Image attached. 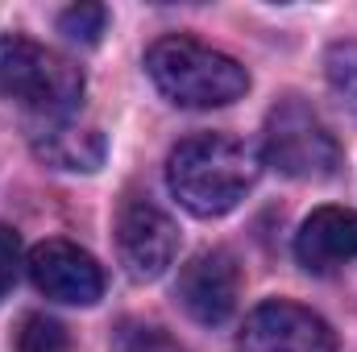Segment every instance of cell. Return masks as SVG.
Returning a JSON list of instances; mask_svg holds the SVG:
<instances>
[{
	"label": "cell",
	"mask_w": 357,
	"mask_h": 352,
	"mask_svg": "<svg viewBox=\"0 0 357 352\" xmlns=\"http://www.w3.org/2000/svg\"><path fill=\"white\" fill-rule=\"evenodd\" d=\"M116 352H183L178 340H171L162 328H146V323H125L116 332Z\"/></svg>",
	"instance_id": "7c38bea8"
},
{
	"label": "cell",
	"mask_w": 357,
	"mask_h": 352,
	"mask_svg": "<svg viewBox=\"0 0 357 352\" xmlns=\"http://www.w3.org/2000/svg\"><path fill=\"white\" fill-rule=\"evenodd\" d=\"M116 249L133 278L150 282L175 262L178 228L158 203H150L146 195H129L116 211Z\"/></svg>",
	"instance_id": "5b68a950"
},
{
	"label": "cell",
	"mask_w": 357,
	"mask_h": 352,
	"mask_svg": "<svg viewBox=\"0 0 357 352\" xmlns=\"http://www.w3.org/2000/svg\"><path fill=\"white\" fill-rule=\"evenodd\" d=\"M241 352H337V336L316 311L274 298L245 319Z\"/></svg>",
	"instance_id": "8992f818"
},
{
	"label": "cell",
	"mask_w": 357,
	"mask_h": 352,
	"mask_svg": "<svg viewBox=\"0 0 357 352\" xmlns=\"http://www.w3.org/2000/svg\"><path fill=\"white\" fill-rule=\"evenodd\" d=\"M67 336L54 319H42V315H29L25 328H21V352H63Z\"/></svg>",
	"instance_id": "4fadbf2b"
},
{
	"label": "cell",
	"mask_w": 357,
	"mask_h": 352,
	"mask_svg": "<svg viewBox=\"0 0 357 352\" xmlns=\"http://www.w3.org/2000/svg\"><path fill=\"white\" fill-rule=\"evenodd\" d=\"M241 298V269L237 257L225 249H208L195 253L178 273V303L187 307V315L195 323H225L237 311Z\"/></svg>",
	"instance_id": "ba28073f"
},
{
	"label": "cell",
	"mask_w": 357,
	"mask_h": 352,
	"mask_svg": "<svg viewBox=\"0 0 357 352\" xmlns=\"http://www.w3.org/2000/svg\"><path fill=\"white\" fill-rule=\"evenodd\" d=\"M295 257L307 273H333L357 257V211L320 207L295 232Z\"/></svg>",
	"instance_id": "9c48e42d"
},
{
	"label": "cell",
	"mask_w": 357,
	"mask_h": 352,
	"mask_svg": "<svg viewBox=\"0 0 357 352\" xmlns=\"http://www.w3.org/2000/svg\"><path fill=\"white\" fill-rule=\"evenodd\" d=\"M17 269H21V237L8 224H0V298L13 290Z\"/></svg>",
	"instance_id": "5bb4252c"
},
{
	"label": "cell",
	"mask_w": 357,
	"mask_h": 352,
	"mask_svg": "<svg viewBox=\"0 0 357 352\" xmlns=\"http://www.w3.org/2000/svg\"><path fill=\"white\" fill-rule=\"evenodd\" d=\"M262 158L287 178H333L341 166V145L303 99H282L266 116Z\"/></svg>",
	"instance_id": "277c9868"
},
{
	"label": "cell",
	"mask_w": 357,
	"mask_h": 352,
	"mask_svg": "<svg viewBox=\"0 0 357 352\" xmlns=\"http://www.w3.org/2000/svg\"><path fill=\"white\" fill-rule=\"evenodd\" d=\"M29 278L46 298L67 307H91L104 294V269L71 241H42L29 253Z\"/></svg>",
	"instance_id": "52a82bcc"
},
{
	"label": "cell",
	"mask_w": 357,
	"mask_h": 352,
	"mask_svg": "<svg viewBox=\"0 0 357 352\" xmlns=\"http://www.w3.org/2000/svg\"><path fill=\"white\" fill-rule=\"evenodd\" d=\"M104 25H108V13H104L100 4H75V8H67V13L59 17V29H63L71 42H84V46H96V42H100Z\"/></svg>",
	"instance_id": "8fae6325"
},
{
	"label": "cell",
	"mask_w": 357,
	"mask_h": 352,
	"mask_svg": "<svg viewBox=\"0 0 357 352\" xmlns=\"http://www.w3.org/2000/svg\"><path fill=\"white\" fill-rule=\"evenodd\" d=\"M254 178H258L254 154L225 133H199L178 141V150L167 162V182L175 199L191 216H204V220L233 211L254 186Z\"/></svg>",
	"instance_id": "6da1fadb"
},
{
	"label": "cell",
	"mask_w": 357,
	"mask_h": 352,
	"mask_svg": "<svg viewBox=\"0 0 357 352\" xmlns=\"http://www.w3.org/2000/svg\"><path fill=\"white\" fill-rule=\"evenodd\" d=\"M0 95L33 112L63 116L84 95V71L46 46L8 33L0 38Z\"/></svg>",
	"instance_id": "3957f363"
},
{
	"label": "cell",
	"mask_w": 357,
	"mask_h": 352,
	"mask_svg": "<svg viewBox=\"0 0 357 352\" xmlns=\"http://www.w3.org/2000/svg\"><path fill=\"white\" fill-rule=\"evenodd\" d=\"M146 71L154 88L178 108H225L250 91V75L237 58L183 33L158 38L146 50Z\"/></svg>",
	"instance_id": "7a4b0ae2"
},
{
	"label": "cell",
	"mask_w": 357,
	"mask_h": 352,
	"mask_svg": "<svg viewBox=\"0 0 357 352\" xmlns=\"http://www.w3.org/2000/svg\"><path fill=\"white\" fill-rule=\"evenodd\" d=\"M104 133L100 129H88V125H50L33 137V154L54 166V170H100L104 162Z\"/></svg>",
	"instance_id": "30bf717a"
}]
</instances>
